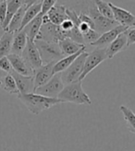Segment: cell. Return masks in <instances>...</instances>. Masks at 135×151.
Wrapping results in <instances>:
<instances>
[{
  "mask_svg": "<svg viewBox=\"0 0 135 151\" xmlns=\"http://www.w3.org/2000/svg\"><path fill=\"white\" fill-rule=\"evenodd\" d=\"M127 29H128V28L118 25L115 27L114 29H110V31L101 34L99 39L96 42H94V43H92L91 46H94L95 48H107L119 34L125 32Z\"/></svg>",
  "mask_w": 135,
  "mask_h": 151,
  "instance_id": "12",
  "label": "cell"
},
{
  "mask_svg": "<svg viewBox=\"0 0 135 151\" xmlns=\"http://www.w3.org/2000/svg\"><path fill=\"white\" fill-rule=\"evenodd\" d=\"M64 87L65 85L61 79L60 73L55 74L53 76V78H52L46 85L36 88L34 93L47 97V98H54V99H56L63 90Z\"/></svg>",
  "mask_w": 135,
  "mask_h": 151,
  "instance_id": "8",
  "label": "cell"
},
{
  "mask_svg": "<svg viewBox=\"0 0 135 151\" xmlns=\"http://www.w3.org/2000/svg\"><path fill=\"white\" fill-rule=\"evenodd\" d=\"M22 1H23V4H22V6L19 9L17 13L14 15V17L12 18L9 27H7V32H9L12 33H16L20 32L25 11L27 10L29 6H31L35 2V1H25V0H22Z\"/></svg>",
  "mask_w": 135,
  "mask_h": 151,
  "instance_id": "15",
  "label": "cell"
},
{
  "mask_svg": "<svg viewBox=\"0 0 135 151\" xmlns=\"http://www.w3.org/2000/svg\"><path fill=\"white\" fill-rule=\"evenodd\" d=\"M10 75L13 77L20 94H30L34 92V82L33 77H26V76H21L16 72L12 71Z\"/></svg>",
  "mask_w": 135,
  "mask_h": 151,
  "instance_id": "14",
  "label": "cell"
},
{
  "mask_svg": "<svg viewBox=\"0 0 135 151\" xmlns=\"http://www.w3.org/2000/svg\"><path fill=\"white\" fill-rule=\"evenodd\" d=\"M7 15V1L0 0V25L3 23Z\"/></svg>",
  "mask_w": 135,
  "mask_h": 151,
  "instance_id": "32",
  "label": "cell"
},
{
  "mask_svg": "<svg viewBox=\"0 0 135 151\" xmlns=\"http://www.w3.org/2000/svg\"><path fill=\"white\" fill-rule=\"evenodd\" d=\"M127 48H128V45H127V37L125 32H123L121 34H119L106 48L107 58L108 59L113 58L119 52L125 51Z\"/></svg>",
  "mask_w": 135,
  "mask_h": 151,
  "instance_id": "16",
  "label": "cell"
},
{
  "mask_svg": "<svg viewBox=\"0 0 135 151\" xmlns=\"http://www.w3.org/2000/svg\"><path fill=\"white\" fill-rule=\"evenodd\" d=\"M125 34L127 37V45H128V47L134 44L135 43V27L129 28L125 32Z\"/></svg>",
  "mask_w": 135,
  "mask_h": 151,
  "instance_id": "31",
  "label": "cell"
},
{
  "mask_svg": "<svg viewBox=\"0 0 135 151\" xmlns=\"http://www.w3.org/2000/svg\"><path fill=\"white\" fill-rule=\"evenodd\" d=\"M87 48V47H86ZM86 48L84 49H82L81 51H79L78 52H76V54H74L72 55H69V56H65L64 58H62L61 60H59L58 62L56 63L55 66H54V75L55 74H59V73H61L63 71H65L68 67H70V65L76 60L82 52H85Z\"/></svg>",
  "mask_w": 135,
  "mask_h": 151,
  "instance_id": "22",
  "label": "cell"
},
{
  "mask_svg": "<svg viewBox=\"0 0 135 151\" xmlns=\"http://www.w3.org/2000/svg\"><path fill=\"white\" fill-rule=\"evenodd\" d=\"M57 99L61 100L64 103L70 102L78 105H92V100L82 88V81L80 80L65 85Z\"/></svg>",
  "mask_w": 135,
  "mask_h": 151,
  "instance_id": "3",
  "label": "cell"
},
{
  "mask_svg": "<svg viewBox=\"0 0 135 151\" xmlns=\"http://www.w3.org/2000/svg\"><path fill=\"white\" fill-rule=\"evenodd\" d=\"M64 39L65 37L60 27L50 22L46 15V16H43V24L35 40L58 43Z\"/></svg>",
  "mask_w": 135,
  "mask_h": 151,
  "instance_id": "5",
  "label": "cell"
},
{
  "mask_svg": "<svg viewBox=\"0 0 135 151\" xmlns=\"http://www.w3.org/2000/svg\"><path fill=\"white\" fill-rule=\"evenodd\" d=\"M94 2V5L96 6L97 10L99 11V13L102 16H104L107 19L114 20L113 12H112V9L109 6V2L103 1V0H95Z\"/></svg>",
  "mask_w": 135,
  "mask_h": 151,
  "instance_id": "27",
  "label": "cell"
},
{
  "mask_svg": "<svg viewBox=\"0 0 135 151\" xmlns=\"http://www.w3.org/2000/svg\"><path fill=\"white\" fill-rule=\"evenodd\" d=\"M57 62H53L50 64L43 65L40 68L34 70L33 72V82L34 88H38L46 83L53 78L54 76V66ZM35 91V90H34Z\"/></svg>",
  "mask_w": 135,
  "mask_h": 151,
  "instance_id": "11",
  "label": "cell"
},
{
  "mask_svg": "<svg viewBox=\"0 0 135 151\" xmlns=\"http://www.w3.org/2000/svg\"><path fill=\"white\" fill-rule=\"evenodd\" d=\"M21 57L25 60V62L30 65V67L33 71L40 68L44 65L39 54V51L37 49L34 42L30 41L29 39L27 42L26 47L21 54Z\"/></svg>",
  "mask_w": 135,
  "mask_h": 151,
  "instance_id": "9",
  "label": "cell"
},
{
  "mask_svg": "<svg viewBox=\"0 0 135 151\" xmlns=\"http://www.w3.org/2000/svg\"><path fill=\"white\" fill-rule=\"evenodd\" d=\"M0 69L7 74H10L13 71L11 64L9 62V58H7V56L2 57L0 59Z\"/></svg>",
  "mask_w": 135,
  "mask_h": 151,
  "instance_id": "30",
  "label": "cell"
},
{
  "mask_svg": "<svg viewBox=\"0 0 135 151\" xmlns=\"http://www.w3.org/2000/svg\"><path fill=\"white\" fill-rule=\"evenodd\" d=\"M88 55V52L85 51L75 60V61L70 65V67L60 73L61 79L64 83V85L70 84V83L76 82L80 79V77L83 70V65L85 59Z\"/></svg>",
  "mask_w": 135,
  "mask_h": 151,
  "instance_id": "6",
  "label": "cell"
},
{
  "mask_svg": "<svg viewBox=\"0 0 135 151\" xmlns=\"http://www.w3.org/2000/svg\"><path fill=\"white\" fill-rule=\"evenodd\" d=\"M43 24V15L40 13L35 19H33L28 25H26L21 31H24L27 38L30 41L34 42L37 35H38Z\"/></svg>",
  "mask_w": 135,
  "mask_h": 151,
  "instance_id": "20",
  "label": "cell"
},
{
  "mask_svg": "<svg viewBox=\"0 0 135 151\" xmlns=\"http://www.w3.org/2000/svg\"><path fill=\"white\" fill-rule=\"evenodd\" d=\"M109 6L112 9V12H113L114 20L118 25L128 29L135 27V16L131 12L122 9V7H119L110 2Z\"/></svg>",
  "mask_w": 135,
  "mask_h": 151,
  "instance_id": "10",
  "label": "cell"
},
{
  "mask_svg": "<svg viewBox=\"0 0 135 151\" xmlns=\"http://www.w3.org/2000/svg\"><path fill=\"white\" fill-rule=\"evenodd\" d=\"M58 46L60 48L62 54L65 56L72 55L74 54H76L79 51L86 48L87 46L84 44H80L76 42H74L69 38H65L64 40L60 41L58 42Z\"/></svg>",
  "mask_w": 135,
  "mask_h": 151,
  "instance_id": "18",
  "label": "cell"
},
{
  "mask_svg": "<svg viewBox=\"0 0 135 151\" xmlns=\"http://www.w3.org/2000/svg\"><path fill=\"white\" fill-rule=\"evenodd\" d=\"M46 16L50 22L57 26H60L62 22L68 19L67 6L60 4H56L46 14Z\"/></svg>",
  "mask_w": 135,
  "mask_h": 151,
  "instance_id": "17",
  "label": "cell"
},
{
  "mask_svg": "<svg viewBox=\"0 0 135 151\" xmlns=\"http://www.w3.org/2000/svg\"><path fill=\"white\" fill-rule=\"evenodd\" d=\"M22 4H23L22 0H7V15L3 23L0 25L4 29V32H7V27H9L12 18L17 13Z\"/></svg>",
  "mask_w": 135,
  "mask_h": 151,
  "instance_id": "19",
  "label": "cell"
},
{
  "mask_svg": "<svg viewBox=\"0 0 135 151\" xmlns=\"http://www.w3.org/2000/svg\"><path fill=\"white\" fill-rule=\"evenodd\" d=\"M108 58L107 55L106 48H94V50H93L92 52H88V55L84 62L83 70H82L79 80H83L90 72H92L97 65L102 64Z\"/></svg>",
  "mask_w": 135,
  "mask_h": 151,
  "instance_id": "7",
  "label": "cell"
},
{
  "mask_svg": "<svg viewBox=\"0 0 135 151\" xmlns=\"http://www.w3.org/2000/svg\"><path fill=\"white\" fill-rule=\"evenodd\" d=\"M13 37L14 33L9 32H4L3 35L0 37V59L11 54Z\"/></svg>",
  "mask_w": 135,
  "mask_h": 151,
  "instance_id": "23",
  "label": "cell"
},
{
  "mask_svg": "<svg viewBox=\"0 0 135 151\" xmlns=\"http://www.w3.org/2000/svg\"><path fill=\"white\" fill-rule=\"evenodd\" d=\"M79 6L81 7L80 12H83L91 17L95 26V31L98 33L103 34L118 26L115 20L107 19L102 16L99 11L97 10L94 1H85L79 4Z\"/></svg>",
  "mask_w": 135,
  "mask_h": 151,
  "instance_id": "2",
  "label": "cell"
},
{
  "mask_svg": "<svg viewBox=\"0 0 135 151\" xmlns=\"http://www.w3.org/2000/svg\"><path fill=\"white\" fill-rule=\"evenodd\" d=\"M28 42V38L24 31H20L14 33L12 46H11V54L21 55L22 52L25 49Z\"/></svg>",
  "mask_w": 135,
  "mask_h": 151,
  "instance_id": "21",
  "label": "cell"
},
{
  "mask_svg": "<svg viewBox=\"0 0 135 151\" xmlns=\"http://www.w3.org/2000/svg\"><path fill=\"white\" fill-rule=\"evenodd\" d=\"M34 43L39 51V54L44 65L50 64L53 62H58L59 60L65 57V55L62 54L60 48L58 46V43L47 42L39 40H35Z\"/></svg>",
  "mask_w": 135,
  "mask_h": 151,
  "instance_id": "4",
  "label": "cell"
},
{
  "mask_svg": "<svg viewBox=\"0 0 135 151\" xmlns=\"http://www.w3.org/2000/svg\"><path fill=\"white\" fill-rule=\"evenodd\" d=\"M6 75H7V73H5V72H3L1 69H0V85H1V82H2V80H3V78L6 77Z\"/></svg>",
  "mask_w": 135,
  "mask_h": 151,
  "instance_id": "33",
  "label": "cell"
},
{
  "mask_svg": "<svg viewBox=\"0 0 135 151\" xmlns=\"http://www.w3.org/2000/svg\"><path fill=\"white\" fill-rule=\"evenodd\" d=\"M0 88L2 89H4L6 92L12 94V95H19V90L16 85V82H15L13 77L10 74H7L6 77L3 78L1 85H0Z\"/></svg>",
  "mask_w": 135,
  "mask_h": 151,
  "instance_id": "26",
  "label": "cell"
},
{
  "mask_svg": "<svg viewBox=\"0 0 135 151\" xmlns=\"http://www.w3.org/2000/svg\"><path fill=\"white\" fill-rule=\"evenodd\" d=\"M100 35L101 34L98 33L96 31H94V29H90V31L86 34L82 35V37H83V41H84L85 45H87V44L91 45L92 43H94V42H96L97 40L99 39Z\"/></svg>",
  "mask_w": 135,
  "mask_h": 151,
  "instance_id": "28",
  "label": "cell"
},
{
  "mask_svg": "<svg viewBox=\"0 0 135 151\" xmlns=\"http://www.w3.org/2000/svg\"><path fill=\"white\" fill-rule=\"evenodd\" d=\"M7 58L9 60L14 72L21 76H26V77H33L34 71L25 62V60L21 57V55L10 54L9 55H7Z\"/></svg>",
  "mask_w": 135,
  "mask_h": 151,
  "instance_id": "13",
  "label": "cell"
},
{
  "mask_svg": "<svg viewBox=\"0 0 135 151\" xmlns=\"http://www.w3.org/2000/svg\"><path fill=\"white\" fill-rule=\"evenodd\" d=\"M57 1L56 0H44L42 1V6H41V14L43 16H46V15L50 11V9L53 7Z\"/></svg>",
  "mask_w": 135,
  "mask_h": 151,
  "instance_id": "29",
  "label": "cell"
},
{
  "mask_svg": "<svg viewBox=\"0 0 135 151\" xmlns=\"http://www.w3.org/2000/svg\"><path fill=\"white\" fill-rule=\"evenodd\" d=\"M119 110H120L122 113L124 121L129 131L135 134V113L131 111V109H130L126 105H121L119 107Z\"/></svg>",
  "mask_w": 135,
  "mask_h": 151,
  "instance_id": "25",
  "label": "cell"
},
{
  "mask_svg": "<svg viewBox=\"0 0 135 151\" xmlns=\"http://www.w3.org/2000/svg\"><path fill=\"white\" fill-rule=\"evenodd\" d=\"M18 99L25 105L30 112L33 114L38 115L44 111L48 110L52 107L64 103L61 100L54 99V98H47L36 93H30V94H19Z\"/></svg>",
  "mask_w": 135,
  "mask_h": 151,
  "instance_id": "1",
  "label": "cell"
},
{
  "mask_svg": "<svg viewBox=\"0 0 135 151\" xmlns=\"http://www.w3.org/2000/svg\"><path fill=\"white\" fill-rule=\"evenodd\" d=\"M41 6H42V1H35L31 6L28 7L27 10L25 11L23 20H22L20 31H21L26 25H28L30 22L41 13Z\"/></svg>",
  "mask_w": 135,
  "mask_h": 151,
  "instance_id": "24",
  "label": "cell"
}]
</instances>
